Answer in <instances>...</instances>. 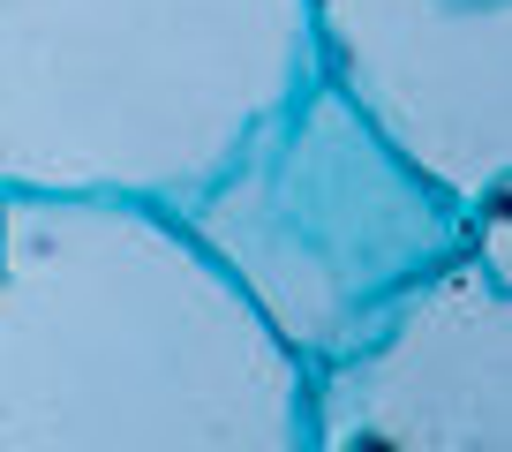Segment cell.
Returning a JSON list of instances; mask_svg holds the SVG:
<instances>
[{"instance_id":"obj_1","label":"cell","mask_w":512,"mask_h":452,"mask_svg":"<svg viewBox=\"0 0 512 452\" xmlns=\"http://www.w3.org/2000/svg\"><path fill=\"white\" fill-rule=\"evenodd\" d=\"M0 452H309V370L174 204L0 189Z\"/></svg>"},{"instance_id":"obj_2","label":"cell","mask_w":512,"mask_h":452,"mask_svg":"<svg viewBox=\"0 0 512 452\" xmlns=\"http://www.w3.org/2000/svg\"><path fill=\"white\" fill-rule=\"evenodd\" d=\"M309 68L302 0H0V189L181 211Z\"/></svg>"},{"instance_id":"obj_3","label":"cell","mask_w":512,"mask_h":452,"mask_svg":"<svg viewBox=\"0 0 512 452\" xmlns=\"http://www.w3.org/2000/svg\"><path fill=\"white\" fill-rule=\"evenodd\" d=\"M467 211L475 204L430 181L324 68H309L181 219L279 347L317 370L460 257Z\"/></svg>"},{"instance_id":"obj_4","label":"cell","mask_w":512,"mask_h":452,"mask_svg":"<svg viewBox=\"0 0 512 452\" xmlns=\"http://www.w3.org/2000/svg\"><path fill=\"white\" fill-rule=\"evenodd\" d=\"M309 452H512V287L475 249L309 370Z\"/></svg>"},{"instance_id":"obj_5","label":"cell","mask_w":512,"mask_h":452,"mask_svg":"<svg viewBox=\"0 0 512 452\" xmlns=\"http://www.w3.org/2000/svg\"><path fill=\"white\" fill-rule=\"evenodd\" d=\"M317 68L430 181L482 204L512 181V0H302Z\"/></svg>"}]
</instances>
